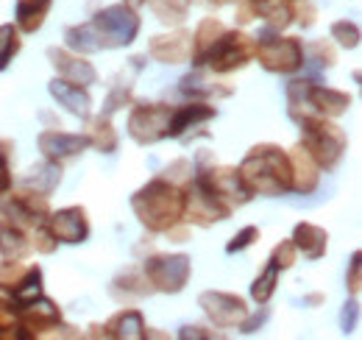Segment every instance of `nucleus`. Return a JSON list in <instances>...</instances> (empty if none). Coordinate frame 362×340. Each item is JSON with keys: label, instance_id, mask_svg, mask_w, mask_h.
I'll use <instances>...</instances> for the list:
<instances>
[{"label": "nucleus", "instance_id": "nucleus-1", "mask_svg": "<svg viewBox=\"0 0 362 340\" xmlns=\"http://www.w3.org/2000/svg\"><path fill=\"white\" fill-rule=\"evenodd\" d=\"M142 28V17L139 11L120 3L103 6L100 11L92 14V20L70 26L64 31V47L76 50V53H100V50H117V47H129L134 45Z\"/></svg>", "mask_w": 362, "mask_h": 340}, {"label": "nucleus", "instance_id": "nucleus-2", "mask_svg": "<svg viewBox=\"0 0 362 340\" xmlns=\"http://www.w3.org/2000/svg\"><path fill=\"white\" fill-rule=\"evenodd\" d=\"M240 181L245 193L254 196H284L290 193L293 184V168H290V154L276 145V142H257L248 148V154L240 162Z\"/></svg>", "mask_w": 362, "mask_h": 340}, {"label": "nucleus", "instance_id": "nucleus-3", "mask_svg": "<svg viewBox=\"0 0 362 340\" xmlns=\"http://www.w3.org/2000/svg\"><path fill=\"white\" fill-rule=\"evenodd\" d=\"M132 210L145 232L165 234L173 223L184 220V190L165 176H153L132 196Z\"/></svg>", "mask_w": 362, "mask_h": 340}, {"label": "nucleus", "instance_id": "nucleus-4", "mask_svg": "<svg viewBox=\"0 0 362 340\" xmlns=\"http://www.w3.org/2000/svg\"><path fill=\"white\" fill-rule=\"evenodd\" d=\"M296 123L301 128V142L298 145L315 159L317 168L329 173V170H334L343 162V157L349 151V137L332 118L301 115Z\"/></svg>", "mask_w": 362, "mask_h": 340}, {"label": "nucleus", "instance_id": "nucleus-5", "mask_svg": "<svg viewBox=\"0 0 362 340\" xmlns=\"http://www.w3.org/2000/svg\"><path fill=\"white\" fill-rule=\"evenodd\" d=\"M254 45H257V40L251 34H245L243 28H226L212 42V47L204 53L198 67H206L218 76L237 73V70H243L254 62Z\"/></svg>", "mask_w": 362, "mask_h": 340}, {"label": "nucleus", "instance_id": "nucleus-6", "mask_svg": "<svg viewBox=\"0 0 362 340\" xmlns=\"http://www.w3.org/2000/svg\"><path fill=\"white\" fill-rule=\"evenodd\" d=\"M17 321L25 332V340L40 338H81V329L64 324L62 307L47 296H40L37 301L17 307Z\"/></svg>", "mask_w": 362, "mask_h": 340}, {"label": "nucleus", "instance_id": "nucleus-7", "mask_svg": "<svg viewBox=\"0 0 362 340\" xmlns=\"http://www.w3.org/2000/svg\"><path fill=\"white\" fill-rule=\"evenodd\" d=\"M192 184H198L204 193H209L212 198H218L221 204H226L228 210H240L251 201V196L245 193L243 181H240V173L237 168H228V165H218V162H209V165H192Z\"/></svg>", "mask_w": 362, "mask_h": 340}, {"label": "nucleus", "instance_id": "nucleus-8", "mask_svg": "<svg viewBox=\"0 0 362 340\" xmlns=\"http://www.w3.org/2000/svg\"><path fill=\"white\" fill-rule=\"evenodd\" d=\"M304 42L298 37H259L254 45V62L276 76H293L304 67Z\"/></svg>", "mask_w": 362, "mask_h": 340}, {"label": "nucleus", "instance_id": "nucleus-9", "mask_svg": "<svg viewBox=\"0 0 362 340\" xmlns=\"http://www.w3.org/2000/svg\"><path fill=\"white\" fill-rule=\"evenodd\" d=\"M142 273L148 276L153 293L176 296L192 276V259L187 254H151L142 259Z\"/></svg>", "mask_w": 362, "mask_h": 340}, {"label": "nucleus", "instance_id": "nucleus-10", "mask_svg": "<svg viewBox=\"0 0 362 340\" xmlns=\"http://www.w3.org/2000/svg\"><path fill=\"white\" fill-rule=\"evenodd\" d=\"M173 103H151V101H134L129 112V137L136 145H156L168 140Z\"/></svg>", "mask_w": 362, "mask_h": 340}, {"label": "nucleus", "instance_id": "nucleus-11", "mask_svg": "<svg viewBox=\"0 0 362 340\" xmlns=\"http://www.w3.org/2000/svg\"><path fill=\"white\" fill-rule=\"evenodd\" d=\"M0 215L25 226V229H34L50 215V196L45 193H37L25 184L20 187H11L3 198H0Z\"/></svg>", "mask_w": 362, "mask_h": 340}, {"label": "nucleus", "instance_id": "nucleus-12", "mask_svg": "<svg viewBox=\"0 0 362 340\" xmlns=\"http://www.w3.org/2000/svg\"><path fill=\"white\" fill-rule=\"evenodd\" d=\"M351 109V95L343 92V89H334V86L317 84L315 79H310L307 92L301 98L298 106H290L287 115L290 120H298L301 115H323V118H343L346 112Z\"/></svg>", "mask_w": 362, "mask_h": 340}, {"label": "nucleus", "instance_id": "nucleus-13", "mask_svg": "<svg viewBox=\"0 0 362 340\" xmlns=\"http://www.w3.org/2000/svg\"><path fill=\"white\" fill-rule=\"evenodd\" d=\"M184 190V220L189 226H201V229H209L221 220H228L231 217V210L226 204H221L218 198H212L209 193H204L198 184H192V178H187L181 184Z\"/></svg>", "mask_w": 362, "mask_h": 340}, {"label": "nucleus", "instance_id": "nucleus-14", "mask_svg": "<svg viewBox=\"0 0 362 340\" xmlns=\"http://www.w3.org/2000/svg\"><path fill=\"white\" fill-rule=\"evenodd\" d=\"M198 307L204 310V315L212 321V327L218 329H231L240 327V321L248 315V304L245 298L228 290H204L198 296Z\"/></svg>", "mask_w": 362, "mask_h": 340}, {"label": "nucleus", "instance_id": "nucleus-15", "mask_svg": "<svg viewBox=\"0 0 362 340\" xmlns=\"http://www.w3.org/2000/svg\"><path fill=\"white\" fill-rule=\"evenodd\" d=\"M45 226L50 229V234L64 243V246H78V243H87L92 234V223L87 207L81 204H73V207H64L59 212H53L45 217Z\"/></svg>", "mask_w": 362, "mask_h": 340}, {"label": "nucleus", "instance_id": "nucleus-16", "mask_svg": "<svg viewBox=\"0 0 362 340\" xmlns=\"http://www.w3.org/2000/svg\"><path fill=\"white\" fill-rule=\"evenodd\" d=\"M148 324L136 307H123L103 324H92L87 338H106V340H145L148 338Z\"/></svg>", "mask_w": 362, "mask_h": 340}, {"label": "nucleus", "instance_id": "nucleus-17", "mask_svg": "<svg viewBox=\"0 0 362 340\" xmlns=\"http://www.w3.org/2000/svg\"><path fill=\"white\" fill-rule=\"evenodd\" d=\"M37 145H40V151H42V159L56 162V165H62V168H64L67 162L78 159V157L90 148V142H87L84 134H73V131H62V128H45V131H40Z\"/></svg>", "mask_w": 362, "mask_h": 340}, {"label": "nucleus", "instance_id": "nucleus-18", "mask_svg": "<svg viewBox=\"0 0 362 340\" xmlns=\"http://www.w3.org/2000/svg\"><path fill=\"white\" fill-rule=\"evenodd\" d=\"M47 62L50 67L56 70V79H64L70 84H81V86H92L98 84V70L84 53H76L70 47H56L50 45L47 47Z\"/></svg>", "mask_w": 362, "mask_h": 340}, {"label": "nucleus", "instance_id": "nucleus-19", "mask_svg": "<svg viewBox=\"0 0 362 340\" xmlns=\"http://www.w3.org/2000/svg\"><path fill=\"white\" fill-rule=\"evenodd\" d=\"M179 92L189 101H221L234 95V84H228L226 79H221L206 67H195L192 73L181 76Z\"/></svg>", "mask_w": 362, "mask_h": 340}, {"label": "nucleus", "instance_id": "nucleus-20", "mask_svg": "<svg viewBox=\"0 0 362 340\" xmlns=\"http://www.w3.org/2000/svg\"><path fill=\"white\" fill-rule=\"evenodd\" d=\"M159 64H184L192 56V31L187 28H170L168 34H156L148 40L145 50Z\"/></svg>", "mask_w": 362, "mask_h": 340}, {"label": "nucleus", "instance_id": "nucleus-21", "mask_svg": "<svg viewBox=\"0 0 362 340\" xmlns=\"http://www.w3.org/2000/svg\"><path fill=\"white\" fill-rule=\"evenodd\" d=\"M212 118H218V106H209V101H189V103L173 106L170 126H168V140H181L187 131L209 123Z\"/></svg>", "mask_w": 362, "mask_h": 340}, {"label": "nucleus", "instance_id": "nucleus-22", "mask_svg": "<svg viewBox=\"0 0 362 340\" xmlns=\"http://www.w3.org/2000/svg\"><path fill=\"white\" fill-rule=\"evenodd\" d=\"M109 296L115 298L117 304H126V307H129V304H136V301H142V298L153 296V288H151L148 276L142 273V268H139V265H132V268L120 271V273L112 279Z\"/></svg>", "mask_w": 362, "mask_h": 340}, {"label": "nucleus", "instance_id": "nucleus-23", "mask_svg": "<svg viewBox=\"0 0 362 340\" xmlns=\"http://www.w3.org/2000/svg\"><path fill=\"white\" fill-rule=\"evenodd\" d=\"M47 92H50V98H53L64 112H70L73 118L87 120L92 115L90 86L70 84V81H64V79H53V81L47 84Z\"/></svg>", "mask_w": 362, "mask_h": 340}, {"label": "nucleus", "instance_id": "nucleus-24", "mask_svg": "<svg viewBox=\"0 0 362 340\" xmlns=\"http://www.w3.org/2000/svg\"><path fill=\"white\" fill-rule=\"evenodd\" d=\"M287 154H290V168H293V184H290V190L298 193V196H313L317 190V184H320V173L323 170L317 168V162L301 145L290 148Z\"/></svg>", "mask_w": 362, "mask_h": 340}, {"label": "nucleus", "instance_id": "nucleus-25", "mask_svg": "<svg viewBox=\"0 0 362 340\" xmlns=\"http://www.w3.org/2000/svg\"><path fill=\"white\" fill-rule=\"evenodd\" d=\"M293 246L298 254H304V259L315 262V259H323L326 251H329V232L317 223H310V220H301L296 223L293 229Z\"/></svg>", "mask_w": 362, "mask_h": 340}, {"label": "nucleus", "instance_id": "nucleus-26", "mask_svg": "<svg viewBox=\"0 0 362 340\" xmlns=\"http://www.w3.org/2000/svg\"><path fill=\"white\" fill-rule=\"evenodd\" d=\"M34 251L31 246V229L8 220L0 215V256H8V259H25V256Z\"/></svg>", "mask_w": 362, "mask_h": 340}, {"label": "nucleus", "instance_id": "nucleus-27", "mask_svg": "<svg viewBox=\"0 0 362 340\" xmlns=\"http://www.w3.org/2000/svg\"><path fill=\"white\" fill-rule=\"evenodd\" d=\"M84 123H87L84 126V137H87L90 148L100 151V154H115L117 151L120 137H117V131L112 126V118L109 115H103V112L100 115H90Z\"/></svg>", "mask_w": 362, "mask_h": 340}, {"label": "nucleus", "instance_id": "nucleus-28", "mask_svg": "<svg viewBox=\"0 0 362 340\" xmlns=\"http://www.w3.org/2000/svg\"><path fill=\"white\" fill-rule=\"evenodd\" d=\"M251 3V0H248ZM296 0H257V3H251L254 6V11H257V20L262 17L265 20V26L271 28V31H287L293 23H296V6H293Z\"/></svg>", "mask_w": 362, "mask_h": 340}, {"label": "nucleus", "instance_id": "nucleus-29", "mask_svg": "<svg viewBox=\"0 0 362 340\" xmlns=\"http://www.w3.org/2000/svg\"><path fill=\"white\" fill-rule=\"evenodd\" d=\"M53 0H17L14 6V26L23 34H37L45 26Z\"/></svg>", "mask_w": 362, "mask_h": 340}, {"label": "nucleus", "instance_id": "nucleus-30", "mask_svg": "<svg viewBox=\"0 0 362 340\" xmlns=\"http://www.w3.org/2000/svg\"><path fill=\"white\" fill-rule=\"evenodd\" d=\"M223 31H226V26H223L218 17H204V20L195 26V31H192V56H189V62H192L195 67L201 64L204 53L212 47V42H215Z\"/></svg>", "mask_w": 362, "mask_h": 340}, {"label": "nucleus", "instance_id": "nucleus-31", "mask_svg": "<svg viewBox=\"0 0 362 340\" xmlns=\"http://www.w3.org/2000/svg\"><path fill=\"white\" fill-rule=\"evenodd\" d=\"M40 296H45V276H42V268L34 262V265H28V273L20 279V285L8 293V298L14 301V307H25Z\"/></svg>", "mask_w": 362, "mask_h": 340}, {"label": "nucleus", "instance_id": "nucleus-32", "mask_svg": "<svg viewBox=\"0 0 362 340\" xmlns=\"http://www.w3.org/2000/svg\"><path fill=\"white\" fill-rule=\"evenodd\" d=\"M145 6L153 11V17H156L162 26L179 28V26L187 23V17H189L192 0H148Z\"/></svg>", "mask_w": 362, "mask_h": 340}, {"label": "nucleus", "instance_id": "nucleus-33", "mask_svg": "<svg viewBox=\"0 0 362 340\" xmlns=\"http://www.w3.org/2000/svg\"><path fill=\"white\" fill-rule=\"evenodd\" d=\"M23 184H25V187H31V190H37V193L50 196V193L62 184V165L42 159L40 165H34V168L28 170V176L23 178Z\"/></svg>", "mask_w": 362, "mask_h": 340}, {"label": "nucleus", "instance_id": "nucleus-34", "mask_svg": "<svg viewBox=\"0 0 362 340\" xmlns=\"http://www.w3.org/2000/svg\"><path fill=\"white\" fill-rule=\"evenodd\" d=\"M23 50V31L14 23H3L0 26V73H6L11 67V62L20 56Z\"/></svg>", "mask_w": 362, "mask_h": 340}, {"label": "nucleus", "instance_id": "nucleus-35", "mask_svg": "<svg viewBox=\"0 0 362 340\" xmlns=\"http://www.w3.org/2000/svg\"><path fill=\"white\" fill-rule=\"evenodd\" d=\"M279 276H281V271L268 259V265H265V268L257 273V279L251 282V298H254L257 307H259V304H271L273 293H276V288H279Z\"/></svg>", "mask_w": 362, "mask_h": 340}, {"label": "nucleus", "instance_id": "nucleus-36", "mask_svg": "<svg viewBox=\"0 0 362 340\" xmlns=\"http://www.w3.org/2000/svg\"><path fill=\"white\" fill-rule=\"evenodd\" d=\"M0 340H25V332L17 321V307L6 293H0Z\"/></svg>", "mask_w": 362, "mask_h": 340}, {"label": "nucleus", "instance_id": "nucleus-37", "mask_svg": "<svg viewBox=\"0 0 362 340\" xmlns=\"http://www.w3.org/2000/svg\"><path fill=\"white\" fill-rule=\"evenodd\" d=\"M329 37L334 40V45H340L346 50H357L362 42V31L354 20H337V23H332Z\"/></svg>", "mask_w": 362, "mask_h": 340}, {"label": "nucleus", "instance_id": "nucleus-38", "mask_svg": "<svg viewBox=\"0 0 362 340\" xmlns=\"http://www.w3.org/2000/svg\"><path fill=\"white\" fill-rule=\"evenodd\" d=\"M28 273V265L23 262V259H8V256H3L0 259V293H11L17 285H20V279Z\"/></svg>", "mask_w": 362, "mask_h": 340}, {"label": "nucleus", "instance_id": "nucleus-39", "mask_svg": "<svg viewBox=\"0 0 362 340\" xmlns=\"http://www.w3.org/2000/svg\"><path fill=\"white\" fill-rule=\"evenodd\" d=\"M304 53H310L313 62L326 67V70L337 64V47L332 45V40H315V42L304 45Z\"/></svg>", "mask_w": 362, "mask_h": 340}, {"label": "nucleus", "instance_id": "nucleus-40", "mask_svg": "<svg viewBox=\"0 0 362 340\" xmlns=\"http://www.w3.org/2000/svg\"><path fill=\"white\" fill-rule=\"evenodd\" d=\"M259 237H262L259 226H243V229L226 243V254H243V251H248Z\"/></svg>", "mask_w": 362, "mask_h": 340}, {"label": "nucleus", "instance_id": "nucleus-41", "mask_svg": "<svg viewBox=\"0 0 362 340\" xmlns=\"http://www.w3.org/2000/svg\"><path fill=\"white\" fill-rule=\"evenodd\" d=\"M271 262L279 268V271H290V268L298 262V251H296L293 240H281V243H276L271 251Z\"/></svg>", "mask_w": 362, "mask_h": 340}, {"label": "nucleus", "instance_id": "nucleus-42", "mask_svg": "<svg viewBox=\"0 0 362 340\" xmlns=\"http://www.w3.org/2000/svg\"><path fill=\"white\" fill-rule=\"evenodd\" d=\"M31 246H34L37 254H53V251L59 249V240L50 234V229L45 226V220H42L40 226L31 229Z\"/></svg>", "mask_w": 362, "mask_h": 340}, {"label": "nucleus", "instance_id": "nucleus-43", "mask_svg": "<svg viewBox=\"0 0 362 340\" xmlns=\"http://www.w3.org/2000/svg\"><path fill=\"white\" fill-rule=\"evenodd\" d=\"M346 290L349 296H360L362 290V251H354L351 254V262H349V273H346Z\"/></svg>", "mask_w": 362, "mask_h": 340}, {"label": "nucleus", "instance_id": "nucleus-44", "mask_svg": "<svg viewBox=\"0 0 362 340\" xmlns=\"http://www.w3.org/2000/svg\"><path fill=\"white\" fill-rule=\"evenodd\" d=\"M159 176H165L168 181H173V184H179L181 187V184L192 176V162H189V159H173V162L162 170Z\"/></svg>", "mask_w": 362, "mask_h": 340}, {"label": "nucleus", "instance_id": "nucleus-45", "mask_svg": "<svg viewBox=\"0 0 362 340\" xmlns=\"http://www.w3.org/2000/svg\"><path fill=\"white\" fill-rule=\"evenodd\" d=\"M293 6H296V23H298L301 28H313L317 23L315 3H313V0H296Z\"/></svg>", "mask_w": 362, "mask_h": 340}, {"label": "nucleus", "instance_id": "nucleus-46", "mask_svg": "<svg viewBox=\"0 0 362 340\" xmlns=\"http://www.w3.org/2000/svg\"><path fill=\"white\" fill-rule=\"evenodd\" d=\"M176 338L181 340H212V338H223L218 329H209V327H201V324H187L176 332Z\"/></svg>", "mask_w": 362, "mask_h": 340}, {"label": "nucleus", "instance_id": "nucleus-47", "mask_svg": "<svg viewBox=\"0 0 362 340\" xmlns=\"http://www.w3.org/2000/svg\"><path fill=\"white\" fill-rule=\"evenodd\" d=\"M268 315H271V310H268V304H259V312H248L243 321H240V332L243 335H254L257 329H262V324L268 321Z\"/></svg>", "mask_w": 362, "mask_h": 340}, {"label": "nucleus", "instance_id": "nucleus-48", "mask_svg": "<svg viewBox=\"0 0 362 340\" xmlns=\"http://www.w3.org/2000/svg\"><path fill=\"white\" fill-rule=\"evenodd\" d=\"M357 318H360V304H357V298L351 296V301H346L343 315H340V321H343V332L357 329Z\"/></svg>", "mask_w": 362, "mask_h": 340}, {"label": "nucleus", "instance_id": "nucleus-49", "mask_svg": "<svg viewBox=\"0 0 362 340\" xmlns=\"http://www.w3.org/2000/svg\"><path fill=\"white\" fill-rule=\"evenodd\" d=\"M14 187V173H11V159L0 154V198Z\"/></svg>", "mask_w": 362, "mask_h": 340}, {"label": "nucleus", "instance_id": "nucleus-50", "mask_svg": "<svg viewBox=\"0 0 362 340\" xmlns=\"http://www.w3.org/2000/svg\"><path fill=\"white\" fill-rule=\"evenodd\" d=\"M189 234H192V226H189L187 220H179V223H173V226L165 232V237H168L170 243H187V240H189Z\"/></svg>", "mask_w": 362, "mask_h": 340}, {"label": "nucleus", "instance_id": "nucleus-51", "mask_svg": "<svg viewBox=\"0 0 362 340\" xmlns=\"http://www.w3.org/2000/svg\"><path fill=\"white\" fill-rule=\"evenodd\" d=\"M254 20H257L254 6H251L248 0H237V23H240V26H248V23H254Z\"/></svg>", "mask_w": 362, "mask_h": 340}, {"label": "nucleus", "instance_id": "nucleus-52", "mask_svg": "<svg viewBox=\"0 0 362 340\" xmlns=\"http://www.w3.org/2000/svg\"><path fill=\"white\" fill-rule=\"evenodd\" d=\"M0 154L8 157V159H14V142L8 137H0Z\"/></svg>", "mask_w": 362, "mask_h": 340}, {"label": "nucleus", "instance_id": "nucleus-53", "mask_svg": "<svg viewBox=\"0 0 362 340\" xmlns=\"http://www.w3.org/2000/svg\"><path fill=\"white\" fill-rule=\"evenodd\" d=\"M323 301H326L323 293H310V296H304V304H307V307H320Z\"/></svg>", "mask_w": 362, "mask_h": 340}, {"label": "nucleus", "instance_id": "nucleus-54", "mask_svg": "<svg viewBox=\"0 0 362 340\" xmlns=\"http://www.w3.org/2000/svg\"><path fill=\"white\" fill-rule=\"evenodd\" d=\"M209 6H215V8H223V6H231V3H237V0H206Z\"/></svg>", "mask_w": 362, "mask_h": 340}, {"label": "nucleus", "instance_id": "nucleus-55", "mask_svg": "<svg viewBox=\"0 0 362 340\" xmlns=\"http://www.w3.org/2000/svg\"><path fill=\"white\" fill-rule=\"evenodd\" d=\"M123 3H126V6H132V8H136V11H139V8H142V6L148 3V0H123Z\"/></svg>", "mask_w": 362, "mask_h": 340}, {"label": "nucleus", "instance_id": "nucleus-56", "mask_svg": "<svg viewBox=\"0 0 362 340\" xmlns=\"http://www.w3.org/2000/svg\"><path fill=\"white\" fill-rule=\"evenodd\" d=\"M251 3H257V0H251Z\"/></svg>", "mask_w": 362, "mask_h": 340}]
</instances>
